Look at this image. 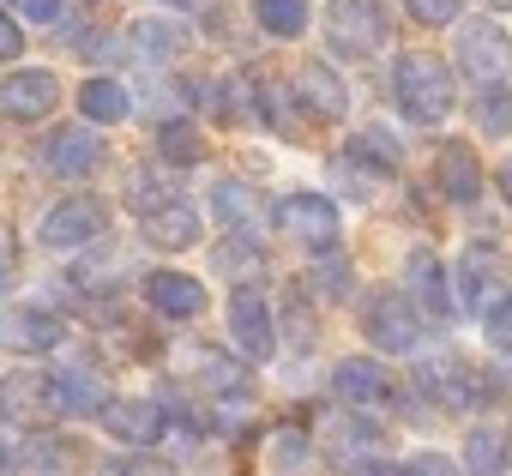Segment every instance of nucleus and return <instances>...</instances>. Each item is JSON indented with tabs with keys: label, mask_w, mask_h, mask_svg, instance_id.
I'll list each match as a JSON object with an SVG mask.
<instances>
[{
	"label": "nucleus",
	"mask_w": 512,
	"mask_h": 476,
	"mask_svg": "<svg viewBox=\"0 0 512 476\" xmlns=\"http://www.w3.org/2000/svg\"><path fill=\"white\" fill-rule=\"evenodd\" d=\"M392 91H398V109H404L416 127H440V121L452 115V103H458L452 67H446L440 55H428V49H410V55L392 61Z\"/></svg>",
	"instance_id": "obj_1"
},
{
	"label": "nucleus",
	"mask_w": 512,
	"mask_h": 476,
	"mask_svg": "<svg viewBox=\"0 0 512 476\" xmlns=\"http://www.w3.org/2000/svg\"><path fill=\"white\" fill-rule=\"evenodd\" d=\"M326 31H332V49L344 61H368L386 43V7L380 0H332Z\"/></svg>",
	"instance_id": "obj_2"
},
{
	"label": "nucleus",
	"mask_w": 512,
	"mask_h": 476,
	"mask_svg": "<svg viewBox=\"0 0 512 476\" xmlns=\"http://www.w3.org/2000/svg\"><path fill=\"white\" fill-rule=\"evenodd\" d=\"M458 67H464L482 91H500V79H506V67H512V43H506V31H500L494 19L464 25V37H458Z\"/></svg>",
	"instance_id": "obj_3"
},
{
	"label": "nucleus",
	"mask_w": 512,
	"mask_h": 476,
	"mask_svg": "<svg viewBox=\"0 0 512 476\" xmlns=\"http://www.w3.org/2000/svg\"><path fill=\"white\" fill-rule=\"evenodd\" d=\"M362 332L374 338V350H392V356L416 350V338H422V326H416V308H410L404 296H392V290L368 296V308H362Z\"/></svg>",
	"instance_id": "obj_4"
},
{
	"label": "nucleus",
	"mask_w": 512,
	"mask_h": 476,
	"mask_svg": "<svg viewBox=\"0 0 512 476\" xmlns=\"http://www.w3.org/2000/svg\"><path fill=\"white\" fill-rule=\"evenodd\" d=\"M103 223H109L103 199L79 193V199H61V205L43 211V242L49 248H85V242H97V235H103Z\"/></svg>",
	"instance_id": "obj_5"
},
{
	"label": "nucleus",
	"mask_w": 512,
	"mask_h": 476,
	"mask_svg": "<svg viewBox=\"0 0 512 476\" xmlns=\"http://www.w3.org/2000/svg\"><path fill=\"white\" fill-rule=\"evenodd\" d=\"M278 223L296 235L302 248H320V254L338 242V205L320 199V193H290V199L278 205Z\"/></svg>",
	"instance_id": "obj_6"
},
{
	"label": "nucleus",
	"mask_w": 512,
	"mask_h": 476,
	"mask_svg": "<svg viewBox=\"0 0 512 476\" xmlns=\"http://www.w3.org/2000/svg\"><path fill=\"white\" fill-rule=\"evenodd\" d=\"M103 428H109L115 440H127V446H157L163 428H169V416H163V404H151V398H109V404H103Z\"/></svg>",
	"instance_id": "obj_7"
},
{
	"label": "nucleus",
	"mask_w": 512,
	"mask_h": 476,
	"mask_svg": "<svg viewBox=\"0 0 512 476\" xmlns=\"http://www.w3.org/2000/svg\"><path fill=\"white\" fill-rule=\"evenodd\" d=\"M55 103H61V85H55V73H43V67L0 79V109H7L13 121H43V115H55Z\"/></svg>",
	"instance_id": "obj_8"
},
{
	"label": "nucleus",
	"mask_w": 512,
	"mask_h": 476,
	"mask_svg": "<svg viewBox=\"0 0 512 476\" xmlns=\"http://www.w3.org/2000/svg\"><path fill=\"white\" fill-rule=\"evenodd\" d=\"M0 416L13 422H49L55 410V374H7L0 380Z\"/></svg>",
	"instance_id": "obj_9"
},
{
	"label": "nucleus",
	"mask_w": 512,
	"mask_h": 476,
	"mask_svg": "<svg viewBox=\"0 0 512 476\" xmlns=\"http://www.w3.org/2000/svg\"><path fill=\"white\" fill-rule=\"evenodd\" d=\"M229 326H235V344L253 356V362H266L272 356V308L260 302V290H235L229 296Z\"/></svg>",
	"instance_id": "obj_10"
},
{
	"label": "nucleus",
	"mask_w": 512,
	"mask_h": 476,
	"mask_svg": "<svg viewBox=\"0 0 512 476\" xmlns=\"http://www.w3.org/2000/svg\"><path fill=\"white\" fill-rule=\"evenodd\" d=\"M290 91H296V103H302L314 121H344V109H350V91L338 85V73H332L326 61H308Z\"/></svg>",
	"instance_id": "obj_11"
},
{
	"label": "nucleus",
	"mask_w": 512,
	"mask_h": 476,
	"mask_svg": "<svg viewBox=\"0 0 512 476\" xmlns=\"http://www.w3.org/2000/svg\"><path fill=\"white\" fill-rule=\"evenodd\" d=\"M145 302H151L163 320H199V314H205V284L187 278V272H151V278H145Z\"/></svg>",
	"instance_id": "obj_12"
},
{
	"label": "nucleus",
	"mask_w": 512,
	"mask_h": 476,
	"mask_svg": "<svg viewBox=\"0 0 512 476\" xmlns=\"http://www.w3.org/2000/svg\"><path fill=\"white\" fill-rule=\"evenodd\" d=\"M67 338V326L49 308H7L0 314V344L7 350H55Z\"/></svg>",
	"instance_id": "obj_13"
},
{
	"label": "nucleus",
	"mask_w": 512,
	"mask_h": 476,
	"mask_svg": "<svg viewBox=\"0 0 512 476\" xmlns=\"http://www.w3.org/2000/svg\"><path fill=\"white\" fill-rule=\"evenodd\" d=\"M49 169L61 175V181H85L97 163H103V139L97 133H85V127H67V133H49Z\"/></svg>",
	"instance_id": "obj_14"
},
{
	"label": "nucleus",
	"mask_w": 512,
	"mask_h": 476,
	"mask_svg": "<svg viewBox=\"0 0 512 476\" xmlns=\"http://www.w3.org/2000/svg\"><path fill=\"white\" fill-rule=\"evenodd\" d=\"M434 181H440V193H446V199L470 205V199L482 193V163H476V151H470L464 139L440 145V157H434Z\"/></svg>",
	"instance_id": "obj_15"
},
{
	"label": "nucleus",
	"mask_w": 512,
	"mask_h": 476,
	"mask_svg": "<svg viewBox=\"0 0 512 476\" xmlns=\"http://www.w3.org/2000/svg\"><path fill=\"white\" fill-rule=\"evenodd\" d=\"M332 386H338L344 404H380V398H392V374H386L374 356H350V362H338Z\"/></svg>",
	"instance_id": "obj_16"
},
{
	"label": "nucleus",
	"mask_w": 512,
	"mask_h": 476,
	"mask_svg": "<svg viewBox=\"0 0 512 476\" xmlns=\"http://www.w3.org/2000/svg\"><path fill=\"white\" fill-rule=\"evenodd\" d=\"M410 290H416V302H422V314H428V320H452L446 266H440L428 248H416V254H410Z\"/></svg>",
	"instance_id": "obj_17"
},
{
	"label": "nucleus",
	"mask_w": 512,
	"mask_h": 476,
	"mask_svg": "<svg viewBox=\"0 0 512 476\" xmlns=\"http://www.w3.org/2000/svg\"><path fill=\"white\" fill-rule=\"evenodd\" d=\"M145 242L151 248H193L199 242V211L193 205H163V211H151L145 217Z\"/></svg>",
	"instance_id": "obj_18"
},
{
	"label": "nucleus",
	"mask_w": 512,
	"mask_h": 476,
	"mask_svg": "<svg viewBox=\"0 0 512 476\" xmlns=\"http://www.w3.org/2000/svg\"><path fill=\"white\" fill-rule=\"evenodd\" d=\"M79 109H85V121H97V127H109V121H127V85L121 79H85L79 85Z\"/></svg>",
	"instance_id": "obj_19"
},
{
	"label": "nucleus",
	"mask_w": 512,
	"mask_h": 476,
	"mask_svg": "<svg viewBox=\"0 0 512 476\" xmlns=\"http://www.w3.org/2000/svg\"><path fill=\"white\" fill-rule=\"evenodd\" d=\"M458 290H464V308L470 314H488V290H494V254L476 242L464 260H458Z\"/></svg>",
	"instance_id": "obj_20"
},
{
	"label": "nucleus",
	"mask_w": 512,
	"mask_h": 476,
	"mask_svg": "<svg viewBox=\"0 0 512 476\" xmlns=\"http://www.w3.org/2000/svg\"><path fill=\"white\" fill-rule=\"evenodd\" d=\"M103 392H97V380L91 374H55V410L61 416H85V410H97L103 416Z\"/></svg>",
	"instance_id": "obj_21"
},
{
	"label": "nucleus",
	"mask_w": 512,
	"mask_h": 476,
	"mask_svg": "<svg viewBox=\"0 0 512 476\" xmlns=\"http://www.w3.org/2000/svg\"><path fill=\"white\" fill-rule=\"evenodd\" d=\"M253 19L272 37H302L308 31V0H253Z\"/></svg>",
	"instance_id": "obj_22"
},
{
	"label": "nucleus",
	"mask_w": 512,
	"mask_h": 476,
	"mask_svg": "<svg viewBox=\"0 0 512 476\" xmlns=\"http://www.w3.org/2000/svg\"><path fill=\"white\" fill-rule=\"evenodd\" d=\"M464 464H470V476H506V440L494 428H476L464 440Z\"/></svg>",
	"instance_id": "obj_23"
},
{
	"label": "nucleus",
	"mask_w": 512,
	"mask_h": 476,
	"mask_svg": "<svg viewBox=\"0 0 512 476\" xmlns=\"http://www.w3.org/2000/svg\"><path fill=\"white\" fill-rule=\"evenodd\" d=\"M127 37H133V55H145V61H169V55H181V43H187L175 25H157V19L133 25Z\"/></svg>",
	"instance_id": "obj_24"
},
{
	"label": "nucleus",
	"mask_w": 512,
	"mask_h": 476,
	"mask_svg": "<svg viewBox=\"0 0 512 476\" xmlns=\"http://www.w3.org/2000/svg\"><path fill=\"white\" fill-rule=\"evenodd\" d=\"M217 211L229 217V229L253 235V223H260V199H253L241 181H217Z\"/></svg>",
	"instance_id": "obj_25"
},
{
	"label": "nucleus",
	"mask_w": 512,
	"mask_h": 476,
	"mask_svg": "<svg viewBox=\"0 0 512 476\" xmlns=\"http://www.w3.org/2000/svg\"><path fill=\"white\" fill-rule=\"evenodd\" d=\"M157 151H163L169 163H199V157H205V139H199L187 121H163V127H157Z\"/></svg>",
	"instance_id": "obj_26"
},
{
	"label": "nucleus",
	"mask_w": 512,
	"mask_h": 476,
	"mask_svg": "<svg viewBox=\"0 0 512 476\" xmlns=\"http://www.w3.org/2000/svg\"><path fill=\"white\" fill-rule=\"evenodd\" d=\"M199 380H205L211 392H247L241 362H229V356H217V350H199Z\"/></svg>",
	"instance_id": "obj_27"
},
{
	"label": "nucleus",
	"mask_w": 512,
	"mask_h": 476,
	"mask_svg": "<svg viewBox=\"0 0 512 476\" xmlns=\"http://www.w3.org/2000/svg\"><path fill=\"white\" fill-rule=\"evenodd\" d=\"M350 157H362V163H374V169H398V139H392L386 127H368V133H356Z\"/></svg>",
	"instance_id": "obj_28"
},
{
	"label": "nucleus",
	"mask_w": 512,
	"mask_h": 476,
	"mask_svg": "<svg viewBox=\"0 0 512 476\" xmlns=\"http://www.w3.org/2000/svg\"><path fill=\"white\" fill-rule=\"evenodd\" d=\"M127 199H133L145 217H151V211H163V205H175V199H169V187H157V175H151V169H133V175H127Z\"/></svg>",
	"instance_id": "obj_29"
},
{
	"label": "nucleus",
	"mask_w": 512,
	"mask_h": 476,
	"mask_svg": "<svg viewBox=\"0 0 512 476\" xmlns=\"http://www.w3.org/2000/svg\"><path fill=\"white\" fill-rule=\"evenodd\" d=\"M476 121H482V133H506V127H512V103H506V91H482Z\"/></svg>",
	"instance_id": "obj_30"
},
{
	"label": "nucleus",
	"mask_w": 512,
	"mask_h": 476,
	"mask_svg": "<svg viewBox=\"0 0 512 476\" xmlns=\"http://www.w3.org/2000/svg\"><path fill=\"white\" fill-rule=\"evenodd\" d=\"M314 290H320L326 302L350 296V266H344V260H326V266H314Z\"/></svg>",
	"instance_id": "obj_31"
},
{
	"label": "nucleus",
	"mask_w": 512,
	"mask_h": 476,
	"mask_svg": "<svg viewBox=\"0 0 512 476\" xmlns=\"http://www.w3.org/2000/svg\"><path fill=\"white\" fill-rule=\"evenodd\" d=\"M482 332H488L494 350H512V302H494V308L482 314Z\"/></svg>",
	"instance_id": "obj_32"
},
{
	"label": "nucleus",
	"mask_w": 512,
	"mask_h": 476,
	"mask_svg": "<svg viewBox=\"0 0 512 476\" xmlns=\"http://www.w3.org/2000/svg\"><path fill=\"white\" fill-rule=\"evenodd\" d=\"M103 476H181V470L163 458H115V464H103Z\"/></svg>",
	"instance_id": "obj_33"
},
{
	"label": "nucleus",
	"mask_w": 512,
	"mask_h": 476,
	"mask_svg": "<svg viewBox=\"0 0 512 476\" xmlns=\"http://www.w3.org/2000/svg\"><path fill=\"white\" fill-rule=\"evenodd\" d=\"M416 25H452L458 19V0H404Z\"/></svg>",
	"instance_id": "obj_34"
},
{
	"label": "nucleus",
	"mask_w": 512,
	"mask_h": 476,
	"mask_svg": "<svg viewBox=\"0 0 512 476\" xmlns=\"http://www.w3.org/2000/svg\"><path fill=\"white\" fill-rule=\"evenodd\" d=\"M272 458H278V464H302V458H308V434L278 428V434H272Z\"/></svg>",
	"instance_id": "obj_35"
},
{
	"label": "nucleus",
	"mask_w": 512,
	"mask_h": 476,
	"mask_svg": "<svg viewBox=\"0 0 512 476\" xmlns=\"http://www.w3.org/2000/svg\"><path fill=\"white\" fill-rule=\"evenodd\" d=\"M404 476H458V464H452L446 452H416V458L404 464Z\"/></svg>",
	"instance_id": "obj_36"
},
{
	"label": "nucleus",
	"mask_w": 512,
	"mask_h": 476,
	"mask_svg": "<svg viewBox=\"0 0 512 476\" xmlns=\"http://www.w3.org/2000/svg\"><path fill=\"white\" fill-rule=\"evenodd\" d=\"M13 7H19L25 19H37V25H49V19H61V0H13Z\"/></svg>",
	"instance_id": "obj_37"
},
{
	"label": "nucleus",
	"mask_w": 512,
	"mask_h": 476,
	"mask_svg": "<svg viewBox=\"0 0 512 476\" xmlns=\"http://www.w3.org/2000/svg\"><path fill=\"white\" fill-rule=\"evenodd\" d=\"M19 49H25V37H19V25L0 13V61H19Z\"/></svg>",
	"instance_id": "obj_38"
},
{
	"label": "nucleus",
	"mask_w": 512,
	"mask_h": 476,
	"mask_svg": "<svg viewBox=\"0 0 512 476\" xmlns=\"http://www.w3.org/2000/svg\"><path fill=\"white\" fill-rule=\"evenodd\" d=\"M13 284V242H7V229H0V290Z\"/></svg>",
	"instance_id": "obj_39"
},
{
	"label": "nucleus",
	"mask_w": 512,
	"mask_h": 476,
	"mask_svg": "<svg viewBox=\"0 0 512 476\" xmlns=\"http://www.w3.org/2000/svg\"><path fill=\"white\" fill-rule=\"evenodd\" d=\"M494 181H500V193H506V205H512V157L500 163V175H494Z\"/></svg>",
	"instance_id": "obj_40"
},
{
	"label": "nucleus",
	"mask_w": 512,
	"mask_h": 476,
	"mask_svg": "<svg viewBox=\"0 0 512 476\" xmlns=\"http://www.w3.org/2000/svg\"><path fill=\"white\" fill-rule=\"evenodd\" d=\"M163 7H193V0H163Z\"/></svg>",
	"instance_id": "obj_41"
},
{
	"label": "nucleus",
	"mask_w": 512,
	"mask_h": 476,
	"mask_svg": "<svg viewBox=\"0 0 512 476\" xmlns=\"http://www.w3.org/2000/svg\"><path fill=\"white\" fill-rule=\"evenodd\" d=\"M488 7H512V0H488Z\"/></svg>",
	"instance_id": "obj_42"
},
{
	"label": "nucleus",
	"mask_w": 512,
	"mask_h": 476,
	"mask_svg": "<svg viewBox=\"0 0 512 476\" xmlns=\"http://www.w3.org/2000/svg\"><path fill=\"white\" fill-rule=\"evenodd\" d=\"M0 464H7V446H0Z\"/></svg>",
	"instance_id": "obj_43"
}]
</instances>
